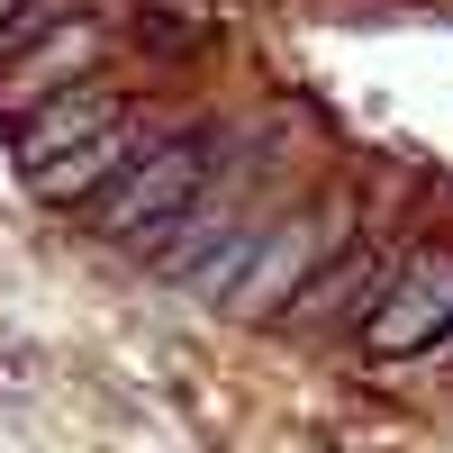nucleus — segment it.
Wrapping results in <instances>:
<instances>
[{
  "label": "nucleus",
  "mask_w": 453,
  "mask_h": 453,
  "mask_svg": "<svg viewBox=\"0 0 453 453\" xmlns=\"http://www.w3.org/2000/svg\"><path fill=\"white\" fill-rule=\"evenodd\" d=\"M435 335H453V245L408 254V273H390L381 309L363 318V345L372 354H426Z\"/></svg>",
  "instance_id": "obj_3"
},
{
  "label": "nucleus",
  "mask_w": 453,
  "mask_h": 453,
  "mask_svg": "<svg viewBox=\"0 0 453 453\" xmlns=\"http://www.w3.org/2000/svg\"><path fill=\"white\" fill-rule=\"evenodd\" d=\"M145 155V136H136V119L127 127H109V136H91L82 155H64V164H46V173H27L36 181V200H55V209H73V200H100L109 181H119L127 164Z\"/></svg>",
  "instance_id": "obj_7"
},
{
  "label": "nucleus",
  "mask_w": 453,
  "mask_h": 453,
  "mask_svg": "<svg viewBox=\"0 0 453 453\" xmlns=\"http://www.w3.org/2000/svg\"><path fill=\"white\" fill-rule=\"evenodd\" d=\"M127 119H136V109L109 91V82H73V91H55V100H36L27 127H19V173H46V164H64V155H82L91 136L127 127Z\"/></svg>",
  "instance_id": "obj_4"
},
{
  "label": "nucleus",
  "mask_w": 453,
  "mask_h": 453,
  "mask_svg": "<svg viewBox=\"0 0 453 453\" xmlns=\"http://www.w3.org/2000/svg\"><path fill=\"white\" fill-rule=\"evenodd\" d=\"M136 36L155 55H191L200 36H209V0H145L136 10Z\"/></svg>",
  "instance_id": "obj_8"
},
{
  "label": "nucleus",
  "mask_w": 453,
  "mask_h": 453,
  "mask_svg": "<svg viewBox=\"0 0 453 453\" xmlns=\"http://www.w3.org/2000/svg\"><path fill=\"white\" fill-rule=\"evenodd\" d=\"M91 73H100V19H55V27L10 64V91L36 109V100L73 91V82H91Z\"/></svg>",
  "instance_id": "obj_6"
},
{
  "label": "nucleus",
  "mask_w": 453,
  "mask_h": 453,
  "mask_svg": "<svg viewBox=\"0 0 453 453\" xmlns=\"http://www.w3.org/2000/svg\"><path fill=\"white\" fill-rule=\"evenodd\" d=\"M19 10H27V0H0V27H10V19H19Z\"/></svg>",
  "instance_id": "obj_9"
},
{
  "label": "nucleus",
  "mask_w": 453,
  "mask_h": 453,
  "mask_svg": "<svg viewBox=\"0 0 453 453\" xmlns=\"http://www.w3.org/2000/svg\"><path fill=\"white\" fill-rule=\"evenodd\" d=\"M381 290H390L381 254H372V245H345L335 263L309 273V290H299L281 318H290V326H345V318H372V309H381Z\"/></svg>",
  "instance_id": "obj_5"
},
{
  "label": "nucleus",
  "mask_w": 453,
  "mask_h": 453,
  "mask_svg": "<svg viewBox=\"0 0 453 453\" xmlns=\"http://www.w3.org/2000/svg\"><path fill=\"white\" fill-rule=\"evenodd\" d=\"M218 181V145L209 136H164L100 191V236H127V245H164L181 218L209 200Z\"/></svg>",
  "instance_id": "obj_1"
},
{
  "label": "nucleus",
  "mask_w": 453,
  "mask_h": 453,
  "mask_svg": "<svg viewBox=\"0 0 453 453\" xmlns=\"http://www.w3.org/2000/svg\"><path fill=\"white\" fill-rule=\"evenodd\" d=\"M335 245H345V218H326V209L263 218V236H254V254H245L236 290H226V309H236V318H281L290 299L309 290L318 263H335Z\"/></svg>",
  "instance_id": "obj_2"
}]
</instances>
